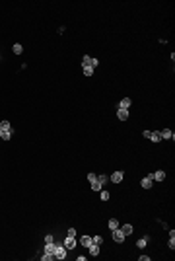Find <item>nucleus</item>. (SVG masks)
I'll return each mask as SVG.
<instances>
[{
    "label": "nucleus",
    "instance_id": "nucleus-27",
    "mask_svg": "<svg viewBox=\"0 0 175 261\" xmlns=\"http://www.w3.org/2000/svg\"><path fill=\"white\" fill-rule=\"evenodd\" d=\"M95 179H97V175H95V173H88V181H90V183H93Z\"/></svg>",
    "mask_w": 175,
    "mask_h": 261
},
{
    "label": "nucleus",
    "instance_id": "nucleus-1",
    "mask_svg": "<svg viewBox=\"0 0 175 261\" xmlns=\"http://www.w3.org/2000/svg\"><path fill=\"white\" fill-rule=\"evenodd\" d=\"M142 136H144V138H148V140H152V142H160V140H161L160 133H152V130H144Z\"/></svg>",
    "mask_w": 175,
    "mask_h": 261
},
{
    "label": "nucleus",
    "instance_id": "nucleus-24",
    "mask_svg": "<svg viewBox=\"0 0 175 261\" xmlns=\"http://www.w3.org/2000/svg\"><path fill=\"white\" fill-rule=\"evenodd\" d=\"M107 179H109L107 175H97V181L101 183V185H105V183H107Z\"/></svg>",
    "mask_w": 175,
    "mask_h": 261
},
{
    "label": "nucleus",
    "instance_id": "nucleus-11",
    "mask_svg": "<svg viewBox=\"0 0 175 261\" xmlns=\"http://www.w3.org/2000/svg\"><path fill=\"white\" fill-rule=\"evenodd\" d=\"M80 244H82L84 247H90L93 244V240H92V236H82V238H80Z\"/></svg>",
    "mask_w": 175,
    "mask_h": 261
},
{
    "label": "nucleus",
    "instance_id": "nucleus-10",
    "mask_svg": "<svg viewBox=\"0 0 175 261\" xmlns=\"http://www.w3.org/2000/svg\"><path fill=\"white\" fill-rule=\"evenodd\" d=\"M121 230H123V234L124 236H130V234L134 232V228H132V224H123V226H119Z\"/></svg>",
    "mask_w": 175,
    "mask_h": 261
},
{
    "label": "nucleus",
    "instance_id": "nucleus-3",
    "mask_svg": "<svg viewBox=\"0 0 175 261\" xmlns=\"http://www.w3.org/2000/svg\"><path fill=\"white\" fill-rule=\"evenodd\" d=\"M148 177H150L152 181H163V179H166V172H163V170H158L156 173H148Z\"/></svg>",
    "mask_w": 175,
    "mask_h": 261
},
{
    "label": "nucleus",
    "instance_id": "nucleus-6",
    "mask_svg": "<svg viewBox=\"0 0 175 261\" xmlns=\"http://www.w3.org/2000/svg\"><path fill=\"white\" fill-rule=\"evenodd\" d=\"M160 136H161V140H173V138H175V135L171 133L169 129H163V130H160Z\"/></svg>",
    "mask_w": 175,
    "mask_h": 261
},
{
    "label": "nucleus",
    "instance_id": "nucleus-31",
    "mask_svg": "<svg viewBox=\"0 0 175 261\" xmlns=\"http://www.w3.org/2000/svg\"><path fill=\"white\" fill-rule=\"evenodd\" d=\"M0 138H2V130H0Z\"/></svg>",
    "mask_w": 175,
    "mask_h": 261
},
{
    "label": "nucleus",
    "instance_id": "nucleus-26",
    "mask_svg": "<svg viewBox=\"0 0 175 261\" xmlns=\"http://www.w3.org/2000/svg\"><path fill=\"white\" fill-rule=\"evenodd\" d=\"M99 193H101V201H109V191H103L101 189Z\"/></svg>",
    "mask_w": 175,
    "mask_h": 261
},
{
    "label": "nucleus",
    "instance_id": "nucleus-5",
    "mask_svg": "<svg viewBox=\"0 0 175 261\" xmlns=\"http://www.w3.org/2000/svg\"><path fill=\"white\" fill-rule=\"evenodd\" d=\"M123 177H124V173L119 170V172H113V173H111V177H109V179H111L113 183H121V181H123Z\"/></svg>",
    "mask_w": 175,
    "mask_h": 261
},
{
    "label": "nucleus",
    "instance_id": "nucleus-15",
    "mask_svg": "<svg viewBox=\"0 0 175 261\" xmlns=\"http://www.w3.org/2000/svg\"><path fill=\"white\" fill-rule=\"evenodd\" d=\"M86 66H92V57L90 55H84L82 59V68H86Z\"/></svg>",
    "mask_w": 175,
    "mask_h": 261
},
{
    "label": "nucleus",
    "instance_id": "nucleus-12",
    "mask_svg": "<svg viewBox=\"0 0 175 261\" xmlns=\"http://www.w3.org/2000/svg\"><path fill=\"white\" fill-rule=\"evenodd\" d=\"M88 249H90V255H99V252H101V249H99V246H97V244H92V246L88 247Z\"/></svg>",
    "mask_w": 175,
    "mask_h": 261
},
{
    "label": "nucleus",
    "instance_id": "nucleus-17",
    "mask_svg": "<svg viewBox=\"0 0 175 261\" xmlns=\"http://www.w3.org/2000/svg\"><path fill=\"white\" fill-rule=\"evenodd\" d=\"M55 247H56V244H55V242H45V252L55 253Z\"/></svg>",
    "mask_w": 175,
    "mask_h": 261
},
{
    "label": "nucleus",
    "instance_id": "nucleus-18",
    "mask_svg": "<svg viewBox=\"0 0 175 261\" xmlns=\"http://www.w3.org/2000/svg\"><path fill=\"white\" fill-rule=\"evenodd\" d=\"M55 259V253H51V252H45L41 255V261H53Z\"/></svg>",
    "mask_w": 175,
    "mask_h": 261
},
{
    "label": "nucleus",
    "instance_id": "nucleus-8",
    "mask_svg": "<svg viewBox=\"0 0 175 261\" xmlns=\"http://www.w3.org/2000/svg\"><path fill=\"white\" fill-rule=\"evenodd\" d=\"M130 103H132V99H130V98H123L119 102V107H117V109H129Z\"/></svg>",
    "mask_w": 175,
    "mask_h": 261
},
{
    "label": "nucleus",
    "instance_id": "nucleus-23",
    "mask_svg": "<svg viewBox=\"0 0 175 261\" xmlns=\"http://www.w3.org/2000/svg\"><path fill=\"white\" fill-rule=\"evenodd\" d=\"M84 76H88V78L93 76V68H92V66H86V68H84Z\"/></svg>",
    "mask_w": 175,
    "mask_h": 261
},
{
    "label": "nucleus",
    "instance_id": "nucleus-20",
    "mask_svg": "<svg viewBox=\"0 0 175 261\" xmlns=\"http://www.w3.org/2000/svg\"><path fill=\"white\" fill-rule=\"evenodd\" d=\"M10 129H12L10 121H2V123H0V130H10Z\"/></svg>",
    "mask_w": 175,
    "mask_h": 261
},
{
    "label": "nucleus",
    "instance_id": "nucleus-29",
    "mask_svg": "<svg viewBox=\"0 0 175 261\" xmlns=\"http://www.w3.org/2000/svg\"><path fill=\"white\" fill-rule=\"evenodd\" d=\"M167 246H169V249H173V247H175V240L171 238V236H169V242H167Z\"/></svg>",
    "mask_w": 175,
    "mask_h": 261
},
{
    "label": "nucleus",
    "instance_id": "nucleus-4",
    "mask_svg": "<svg viewBox=\"0 0 175 261\" xmlns=\"http://www.w3.org/2000/svg\"><path fill=\"white\" fill-rule=\"evenodd\" d=\"M113 232V240H115L117 244H123L124 242V234H123V230L121 228H115V230H111Z\"/></svg>",
    "mask_w": 175,
    "mask_h": 261
},
{
    "label": "nucleus",
    "instance_id": "nucleus-14",
    "mask_svg": "<svg viewBox=\"0 0 175 261\" xmlns=\"http://www.w3.org/2000/svg\"><path fill=\"white\" fill-rule=\"evenodd\" d=\"M148 240H150V236H144V238H140L138 242H136V247H140V249H144L148 244Z\"/></svg>",
    "mask_w": 175,
    "mask_h": 261
},
{
    "label": "nucleus",
    "instance_id": "nucleus-30",
    "mask_svg": "<svg viewBox=\"0 0 175 261\" xmlns=\"http://www.w3.org/2000/svg\"><path fill=\"white\" fill-rule=\"evenodd\" d=\"M97 65H99V61H97V59H93V57H92V68H95Z\"/></svg>",
    "mask_w": 175,
    "mask_h": 261
},
{
    "label": "nucleus",
    "instance_id": "nucleus-19",
    "mask_svg": "<svg viewBox=\"0 0 175 261\" xmlns=\"http://www.w3.org/2000/svg\"><path fill=\"white\" fill-rule=\"evenodd\" d=\"M12 51H14L16 55H22V53H23V47L20 45V43H14V47H12Z\"/></svg>",
    "mask_w": 175,
    "mask_h": 261
},
{
    "label": "nucleus",
    "instance_id": "nucleus-25",
    "mask_svg": "<svg viewBox=\"0 0 175 261\" xmlns=\"http://www.w3.org/2000/svg\"><path fill=\"white\" fill-rule=\"evenodd\" d=\"M93 244H97V246H101V244H103V238H101V236H93Z\"/></svg>",
    "mask_w": 175,
    "mask_h": 261
},
{
    "label": "nucleus",
    "instance_id": "nucleus-7",
    "mask_svg": "<svg viewBox=\"0 0 175 261\" xmlns=\"http://www.w3.org/2000/svg\"><path fill=\"white\" fill-rule=\"evenodd\" d=\"M64 247H66V249H74V247H76V238H72V236H66Z\"/></svg>",
    "mask_w": 175,
    "mask_h": 261
},
{
    "label": "nucleus",
    "instance_id": "nucleus-21",
    "mask_svg": "<svg viewBox=\"0 0 175 261\" xmlns=\"http://www.w3.org/2000/svg\"><path fill=\"white\" fill-rule=\"evenodd\" d=\"M12 138V129L10 130H2V140H10Z\"/></svg>",
    "mask_w": 175,
    "mask_h": 261
},
{
    "label": "nucleus",
    "instance_id": "nucleus-13",
    "mask_svg": "<svg viewBox=\"0 0 175 261\" xmlns=\"http://www.w3.org/2000/svg\"><path fill=\"white\" fill-rule=\"evenodd\" d=\"M152 183H154V181L146 175V177L142 179V181H140V185H142V189H150V187H152Z\"/></svg>",
    "mask_w": 175,
    "mask_h": 261
},
{
    "label": "nucleus",
    "instance_id": "nucleus-16",
    "mask_svg": "<svg viewBox=\"0 0 175 261\" xmlns=\"http://www.w3.org/2000/svg\"><path fill=\"white\" fill-rule=\"evenodd\" d=\"M107 226H109V230H115V228H119V220H117V218H109Z\"/></svg>",
    "mask_w": 175,
    "mask_h": 261
},
{
    "label": "nucleus",
    "instance_id": "nucleus-9",
    "mask_svg": "<svg viewBox=\"0 0 175 261\" xmlns=\"http://www.w3.org/2000/svg\"><path fill=\"white\" fill-rule=\"evenodd\" d=\"M129 109H117V117H119L121 121H127V119H129Z\"/></svg>",
    "mask_w": 175,
    "mask_h": 261
},
{
    "label": "nucleus",
    "instance_id": "nucleus-2",
    "mask_svg": "<svg viewBox=\"0 0 175 261\" xmlns=\"http://www.w3.org/2000/svg\"><path fill=\"white\" fill-rule=\"evenodd\" d=\"M66 253H68V249H66L64 246H56L55 247V259H66Z\"/></svg>",
    "mask_w": 175,
    "mask_h": 261
},
{
    "label": "nucleus",
    "instance_id": "nucleus-22",
    "mask_svg": "<svg viewBox=\"0 0 175 261\" xmlns=\"http://www.w3.org/2000/svg\"><path fill=\"white\" fill-rule=\"evenodd\" d=\"M92 189H93V191H101V189H103V185H101V183H99V181L95 179V181L92 183Z\"/></svg>",
    "mask_w": 175,
    "mask_h": 261
},
{
    "label": "nucleus",
    "instance_id": "nucleus-28",
    "mask_svg": "<svg viewBox=\"0 0 175 261\" xmlns=\"http://www.w3.org/2000/svg\"><path fill=\"white\" fill-rule=\"evenodd\" d=\"M66 236H72V238H76V230H74V228H68V232H66Z\"/></svg>",
    "mask_w": 175,
    "mask_h": 261
}]
</instances>
